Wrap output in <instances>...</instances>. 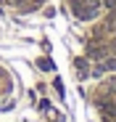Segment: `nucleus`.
<instances>
[{"label": "nucleus", "mask_w": 116, "mask_h": 122, "mask_svg": "<svg viewBox=\"0 0 116 122\" xmlns=\"http://www.w3.org/2000/svg\"><path fill=\"white\" fill-rule=\"evenodd\" d=\"M40 69H53V64H50L48 58H40Z\"/></svg>", "instance_id": "f257e3e1"}]
</instances>
